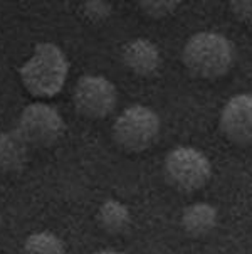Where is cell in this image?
<instances>
[{
    "mask_svg": "<svg viewBox=\"0 0 252 254\" xmlns=\"http://www.w3.org/2000/svg\"><path fill=\"white\" fill-rule=\"evenodd\" d=\"M69 74V61L59 46L39 42L34 54L19 69L24 88L36 98H54L62 91Z\"/></svg>",
    "mask_w": 252,
    "mask_h": 254,
    "instance_id": "1",
    "label": "cell"
},
{
    "mask_svg": "<svg viewBox=\"0 0 252 254\" xmlns=\"http://www.w3.org/2000/svg\"><path fill=\"white\" fill-rule=\"evenodd\" d=\"M182 61L190 74L200 79H219L232 69L236 49L224 34L203 31L185 42Z\"/></svg>",
    "mask_w": 252,
    "mask_h": 254,
    "instance_id": "2",
    "label": "cell"
},
{
    "mask_svg": "<svg viewBox=\"0 0 252 254\" xmlns=\"http://www.w3.org/2000/svg\"><path fill=\"white\" fill-rule=\"evenodd\" d=\"M160 128V116L148 106L135 103L118 115L111 133L119 148L130 153H140L156 143Z\"/></svg>",
    "mask_w": 252,
    "mask_h": 254,
    "instance_id": "3",
    "label": "cell"
},
{
    "mask_svg": "<svg viewBox=\"0 0 252 254\" xmlns=\"http://www.w3.org/2000/svg\"><path fill=\"white\" fill-rule=\"evenodd\" d=\"M165 179L175 190L192 193L203 189L212 179L208 157L194 146L180 145L170 150L163 162Z\"/></svg>",
    "mask_w": 252,
    "mask_h": 254,
    "instance_id": "4",
    "label": "cell"
},
{
    "mask_svg": "<svg viewBox=\"0 0 252 254\" xmlns=\"http://www.w3.org/2000/svg\"><path fill=\"white\" fill-rule=\"evenodd\" d=\"M15 130L29 146H52L64 133V120L54 106L32 103L22 110Z\"/></svg>",
    "mask_w": 252,
    "mask_h": 254,
    "instance_id": "5",
    "label": "cell"
},
{
    "mask_svg": "<svg viewBox=\"0 0 252 254\" xmlns=\"http://www.w3.org/2000/svg\"><path fill=\"white\" fill-rule=\"evenodd\" d=\"M72 103L76 111L84 118L102 120L116 108V86L100 74L81 76L72 91Z\"/></svg>",
    "mask_w": 252,
    "mask_h": 254,
    "instance_id": "6",
    "label": "cell"
},
{
    "mask_svg": "<svg viewBox=\"0 0 252 254\" xmlns=\"http://www.w3.org/2000/svg\"><path fill=\"white\" fill-rule=\"evenodd\" d=\"M220 131L229 141L241 146L252 145V94L232 96L222 108Z\"/></svg>",
    "mask_w": 252,
    "mask_h": 254,
    "instance_id": "7",
    "label": "cell"
},
{
    "mask_svg": "<svg viewBox=\"0 0 252 254\" xmlns=\"http://www.w3.org/2000/svg\"><path fill=\"white\" fill-rule=\"evenodd\" d=\"M123 64L136 76L150 77L156 74L161 64L158 47L145 37H136L123 47Z\"/></svg>",
    "mask_w": 252,
    "mask_h": 254,
    "instance_id": "8",
    "label": "cell"
},
{
    "mask_svg": "<svg viewBox=\"0 0 252 254\" xmlns=\"http://www.w3.org/2000/svg\"><path fill=\"white\" fill-rule=\"evenodd\" d=\"M219 222V212L212 204L195 202L182 210L180 224L182 229L192 238H203L215 229Z\"/></svg>",
    "mask_w": 252,
    "mask_h": 254,
    "instance_id": "9",
    "label": "cell"
},
{
    "mask_svg": "<svg viewBox=\"0 0 252 254\" xmlns=\"http://www.w3.org/2000/svg\"><path fill=\"white\" fill-rule=\"evenodd\" d=\"M29 146L15 128L0 133V172H20L27 165Z\"/></svg>",
    "mask_w": 252,
    "mask_h": 254,
    "instance_id": "10",
    "label": "cell"
},
{
    "mask_svg": "<svg viewBox=\"0 0 252 254\" xmlns=\"http://www.w3.org/2000/svg\"><path fill=\"white\" fill-rule=\"evenodd\" d=\"M98 222L102 231L109 234H121L131 224L130 209L116 199H108L102 202L98 210Z\"/></svg>",
    "mask_w": 252,
    "mask_h": 254,
    "instance_id": "11",
    "label": "cell"
},
{
    "mask_svg": "<svg viewBox=\"0 0 252 254\" xmlns=\"http://www.w3.org/2000/svg\"><path fill=\"white\" fill-rule=\"evenodd\" d=\"M24 254H66V248L55 234L41 231L34 232L25 239Z\"/></svg>",
    "mask_w": 252,
    "mask_h": 254,
    "instance_id": "12",
    "label": "cell"
},
{
    "mask_svg": "<svg viewBox=\"0 0 252 254\" xmlns=\"http://www.w3.org/2000/svg\"><path fill=\"white\" fill-rule=\"evenodd\" d=\"M145 15L151 17V19H163V17L172 15L178 7L180 2L178 0H143L138 3Z\"/></svg>",
    "mask_w": 252,
    "mask_h": 254,
    "instance_id": "13",
    "label": "cell"
},
{
    "mask_svg": "<svg viewBox=\"0 0 252 254\" xmlns=\"http://www.w3.org/2000/svg\"><path fill=\"white\" fill-rule=\"evenodd\" d=\"M230 10L241 22L252 25V0H236L230 2Z\"/></svg>",
    "mask_w": 252,
    "mask_h": 254,
    "instance_id": "14",
    "label": "cell"
},
{
    "mask_svg": "<svg viewBox=\"0 0 252 254\" xmlns=\"http://www.w3.org/2000/svg\"><path fill=\"white\" fill-rule=\"evenodd\" d=\"M84 14L93 20H101L111 14V5L108 2H86L84 3Z\"/></svg>",
    "mask_w": 252,
    "mask_h": 254,
    "instance_id": "15",
    "label": "cell"
},
{
    "mask_svg": "<svg viewBox=\"0 0 252 254\" xmlns=\"http://www.w3.org/2000/svg\"><path fill=\"white\" fill-rule=\"evenodd\" d=\"M95 254H121V253L114 251V249H100V251H96Z\"/></svg>",
    "mask_w": 252,
    "mask_h": 254,
    "instance_id": "16",
    "label": "cell"
}]
</instances>
